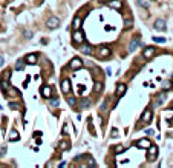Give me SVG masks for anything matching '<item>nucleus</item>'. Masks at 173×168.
<instances>
[{
  "instance_id": "1",
  "label": "nucleus",
  "mask_w": 173,
  "mask_h": 168,
  "mask_svg": "<svg viewBox=\"0 0 173 168\" xmlns=\"http://www.w3.org/2000/svg\"><path fill=\"white\" fill-rule=\"evenodd\" d=\"M110 54H112V49L109 46H100V48H97V56L100 59H107V57H110Z\"/></svg>"
},
{
  "instance_id": "2",
  "label": "nucleus",
  "mask_w": 173,
  "mask_h": 168,
  "mask_svg": "<svg viewBox=\"0 0 173 168\" xmlns=\"http://www.w3.org/2000/svg\"><path fill=\"white\" fill-rule=\"evenodd\" d=\"M58 26H60V19H58V17H49V19L46 20V28L48 29H57L58 28Z\"/></svg>"
},
{
  "instance_id": "3",
  "label": "nucleus",
  "mask_w": 173,
  "mask_h": 168,
  "mask_svg": "<svg viewBox=\"0 0 173 168\" xmlns=\"http://www.w3.org/2000/svg\"><path fill=\"white\" fill-rule=\"evenodd\" d=\"M72 40H74V43H78V45H81V43L84 42V32L81 29H74V34H72Z\"/></svg>"
},
{
  "instance_id": "4",
  "label": "nucleus",
  "mask_w": 173,
  "mask_h": 168,
  "mask_svg": "<svg viewBox=\"0 0 173 168\" xmlns=\"http://www.w3.org/2000/svg\"><path fill=\"white\" fill-rule=\"evenodd\" d=\"M83 65H84V62L81 60V59H78V57H74V59L69 62V68L71 69H80Z\"/></svg>"
},
{
  "instance_id": "5",
  "label": "nucleus",
  "mask_w": 173,
  "mask_h": 168,
  "mask_svg": "<svg viewBox=\"0 0 173 168\" xmlns=\"http://www.w3.org/2000/svg\"><path fill=\"white\" fill-rule=\"evenodd\" d=\"M140 37H141V36H135V37L130 40V43H129V52H133L136 48L141 45V39H140Z\"/></svg>"
},
{
  "instance_id": "6",
  "label": "nucleus",
  "mask_w": 173,
  "mask_h": 168,
  "mask_svg": "<svg viewBox=\"0 0 173 168\" xmlns=\"http://www.w3.org/2000/svg\"><path fill=\"white\" fill-rule=\"evenodd\" d=\"M155 54H156V48H153V46H147V48H144L142 49V57L144 59H152Z\"/></svg>"
},
{
  "instance_id": "7",
  "label": "nucleus",
  "mask_w": 173,
  "mask_h": 168,
  "mask_svg": "<svg viewBox=\"0 0 173 168\" xmlns=\"http://www.w3.org/2000/svg\"><path fill=\"white\" fill-rule=\"evenodd\" d=\"M145 150H147V159L149 161H153V159L158 156V147L156 145H150L149 148H145Z\"/></svg>"
},
{
  "instance_id": "8",
  "label": "nucleus",
  "mask_w": 173,
  "mask_h": 168,
  "mask_svg": "<svg viewBox=\"0 0 173 168\" xmlns=\"http://www.w3.org/2000/svg\"><path fill=\"white\" fill-rule=\"evenodd\" d=\"M127 91V85L126 83H118L116 88H115V96L116 97H123Z\"/></svg>"
},
{
  "instance_id": "9",
  "label": "nucleus",
  "mask_w": 173,
  "mask_h": 168,
  "mask_svg": "<svg viewBox=\"0 0 173 168\" xmlns=\"http://www.w3.org/2000/svg\"><path fill=\"white\" fill-rule=\"evenodd\" d=\"M152 119H153V111L145 110L142 113V116H141V123H149V122H152Z\"/></svg>"
},
{
  "instance_id": "10",
  "label": "nucleus",
  "mask_w": 173,
  "mask_h": 168,
  "mask_svg": "<svg viewBox=\"0 0 173 168\" xmlns=\"http://www.w3.org/2000/svg\"><path fill=\"white\" fill-rule=\"evenodd\" d=\"M80 51H81V54H84V56H92L95 49H94L92 45H83V43H81Z\"/></svg>"
},
{
  "instance_id": "11",
  "label": "nucleus",
  "mask_w": 173,
  "mask_h": 168,
  "mask_svg": "<svg viewBox=\"0 0 173 168\" xmlns=\"http://www.w3.org/2000/svg\"><path fill=\"white\" fill-rule=\"evenodd\" d=\"M153 28L156 29V31H166V28H167L166 20H164V19H156V20H155Z\"/></svg>"
},
{
  "instance_id": "12",
  "label": "nucleus",
  "mask_w": 173,
  "mask_h": 168,
  "mask_svg": "<svg viewBox=\"0 0 173 168\" xmlns=\"http://www.w3.org/2000/svg\"><path fill=\"white\" fill-rule=\"evenodd\" d=\"M60 86H61V91L65 93V94H69L71 93V80H69V79H63Z\"/></svg>"
},
{
  "instance_id": "13",
  "label": "nucleus",
  "mask_w": 173,
  "mask_h": 168,
  "mask_svg": "<svg viewBox=\"0 0 173 168\" xmlns=\"http://www.w3.org/2000/svg\"><path fill=\"white\" fill-rule=\"evenodd\" d=\"M135 145L136 147H138V148H149L150 145H152V142H150V140L149 139H140V140H136V142H135Z\"/></svg>"
},
{
  "instance_id": "14",
  "label": "nucleus",
  "mask_w": 173,
  "mask_h": 168,
  "mask_svg": "<svg viewBox=\"0 0 173 168\" xmlns=\"http://www.w3.org/2000/svg\"><path fill=\"white\" fill-rule=\"evenodd\" d=\"M106 3H107L109 8H115V10H121V6H123L121 0H107Z\"/></svg>"
},
{
  "instance_id": "15",
  "label": "nucleus",
  "mask_w": 173,
  "mask_h": 168,
  "mask_svg": "<svg viewBox=\"0 0 173 168\" xmlns=\"http://www.w3.org/2000/svg\"><path fill=\"white\" fill-rule=\"evenodd\" d=\"M41 94H43V97H46V99H51L52 94H54V91H52L51 86H43L41 88Z\"/></svg>"
},
{
  "instance_id": "16",
  "label": "nucleus",
  "mask_w": 173,
  "mask_h": 168,
  "mask_svg": "<svg viewBox=\"0 0 173 168\" xmlns=\"http://www.w3.org/2000/svg\"><path fill=\"white\" fill-rule=\"evenodd\" d=\"M155 99H156V100H155V103H153V107H159V105L164 102V100H166V93H159L156 97H155Z\"/></svg>"
},
{
  "instance_id": "17",
  "label": "nucleus",
  "mask_w": 173,
  "mask_h": 168,
  "mask_svg": "<svg viewBox=\"0 0 173 168\" xmlns=\"http://www.w3.org/2000/svg\"><path fill=\"white\" fill-rule=\"evenodd\" d=\"M25 66H26V60L25 59H20V60H17L15 62V69H17V71H22V69H25Z\"/></svg>"
},
{
  "instance_id": "18",
  "label": "nucleus",
  "mask_w": 173,
  "mask_h": 168,
  "mask_svg": "<svg viewBox=\"0 0 173 168\" xmlns=\"http://www.w3.org/2000/svg\"><path fill=\"white\" fill-rule=\"evenodd\" d=\"M90 103H92V102H90V99H83V100L78 103V108L80 110H86V108L90 107Z\"/></svg>"
},
{
  "instance_id": "19",
  "label": "nucleus",
  "mask_w": 173,
  "mask_h": 168,
  "mask_svg": "<svg viewBox=\"0 0 173 168\" xmlns=\"http://www.w3.org/2000/svg\"><path fill=\"white\" fill-rule=\"evenodd\" d=\"M81 23H83V20H81V17H75V19H74V22H72V28H74V29H80L81 28Z\"/></svg>"
},
{
  "instance_id": "20",
  "label": "nucleus",
  "mask_w": 173,
  "mask_h": 168,
  "mask_svg": "<svg viewBox=\"0 0 173 168\" xmlns=\"http://www.w3.org/2000/svg\"><path fill=\"white\" fill-rule=\"evenodd\" d=\"M136 3H138V6H141V8H150V5H152V0H136Z\"/></svg>"
},
{
  "instance_id": "21",
  "label": "nucleus",
  "mask_w": 173,
  "mask_h": 168,
  "mask_svg": "<svg viewBox=\"0 0 173 168\" xmlns=\"http://www.w3.org/2000/svg\"><path fill=\"white\" fill-rule=\"evenodd\" d=\"M26 63H37V54H28L25 57Z\"/></svg>"
},
{
  "instance_id": "22",
  "label": "nucleus",
  "mask_w": 173,
  "mask_h": 168,
  "mask_svg": "<svg viewBox=\"0 0 173 168\" xmlns=\"http://www.w3.org/2000/svg\"><path fill=\"white\" fill-rule=\"evenodd\" d=\"M173 88V82L172 80H166V82H162V91H169Z\"/></svg>"
},
{
  "instance_id": "23",
  "label": "nucleus",
  "mask_w": 173,
  "mask_h": 168,
  "mask_svg": "<svg viewBox=\"0 0 173 168\" xmlns=\"http://www.w3.org/2000/svg\"><path fill=\"white\" fill-rule=\"evenodd\" d=\"M103 88H104V85H103L101 82H95V85H94V91H95V93H101V91H103Z\"/></svg>"
},
{
  "instance_id": "24",
  "label": "nucleus",
  "mask_w": 173,
  "mask_h": 168,
  "mask_svg": "<svg viewBox=\"0 0 173 168\" xmlns=\"http://www.w3.org/2000/svg\"><path fill=\"white\" fill-rule=\"evenodd\" d=\"M20 137H19V133L17 131H11V134H9V140L11 142H15V140H19Z\"/></svg>"
},
{
  "instance_id": "25",
  "label": "nucleus",
  "mask_w": 173,
  "mask_h": 168,
  "mask_svg": "<svg viewBox=\"0 0 173 168\" xmlns=\"http://www.w3.org/2000/svg\"><path fill=\"white\" fill-rule=\"evenodd\" d=\"M58 150L60 151H66V150H69V144L63 140V142H60V145H58Z\"/></svg>"
},
{
  "instance_id": "26",
  "label": "nucleus",
  "mask_w": 173,
  "mask_h": 168,
  "mask_svg": "<svg viewBox=\"0 0 173 168\" xmlns=\"http://www.w3.org/2000/svg\"><path fill=\"white\" fill-rule=\"evenodd\" d=\"M68 103L71 105V107H75V105H77V97L75 96H69L68 97Z\"/></svg>"
},
{
  "instance_id": "27",
  "label": "nucleus",
  "mask_w": 173,
  "mask_h": 168,
  "mask_svg": "<svg viewBox=\"0 0 173 168\" xmlns=\"http://www.w3.org/2000/svg\"><path fill=\"white\" fill-rule=\"evenodd\" d=\"M9 86H11V85H9V82H8L6 79H3V80H2V91L5 93L6 90H9Z\"/></svg>"
},
{
  "instance_id": "28",
  "label": "nucleus",
  "mask_w": 173,
  "mask_h": 168,
  "mask_svg": "<svg viewBox=\"0 0 173 168\" xmlns=\"http://www.w3.org/2000/svg\"><path fill=\"white\" fill-rule=\"evenodd\" d=\"M9 108H11V110H20L22 105H20L19 102H9Z\"/></svg>"
},
{
  "instance_id": "29",
  "label": "nucleus",
  "mask_w": 173,
  "mask_h": 168,
  "mask_svg": "<svg viewBox=\"0 0 173 168\" xmlns=\"http://www.w3.org/2000/svg\"><path fill=\"white\" fill-rule=\"evenodd\" d=\"M58 99H57V97H54V99H52V97H51V99H49V105H51V107H58Z\"/></svg>"
},
{
  "instance_id": "30",
  "label": "nucleus",
  "mask_w": 173,
  "mask_h": 168,
  "mask_svg": "<svg viewBox=\"0 0 173 168\" xmlns=\"http://www.w3.org/2000/svg\"><path fill=\"white\" fill-rule=\"evenodd\" d=\"M32 36H34L32 31H29V29H25V31H23V37H25V39H31Z\"/></svg>"
},
{
  "instance_id": "31",
  "label": "nucleus",
  "mask_w": 173,
  "mask_h": 168,
  "mask_svg": "<svg viewBox=\"0 0 173 168\" xmlns=\"http://www.w3.org/2000/svg\"><path fill=\"white\" fill-rule=\"evenodd\" d=\"M124 150H126V148H124L123 145H118V147L115 148V154H121V153H124Z\"/></svg>"
},
{
  "instance_id": "32",
  "label": "nucleus",
  "mask_w": 173,
  "mask_h": 168,
  "mask_svg": "<svg viewBox=\"0 0 173 168\" xmlns=\"http://www.w3.org/2000/svg\"><path fill=\"white\" fill-rule=\"evenodd\" d=\"M5 93H6V94H9V96H19V93H17L15 90H12L11 86H9V90H6Z\"/></svg>"
},
{
  "instance_id": "33",
  "label": "nucleus",
  "mask_w": 173,
  "mask_h": 168,
  "mask_svg": "<svg viewBox=\"0 0 173 168\" xmlns=\"http://www.w3.org/2000/svg\"><path fill=\"white\" fill-rule=\"evenodd\" d=\"M132 19H130V17H129V19H127V17H126V20H124V25H126V28H130V26H132Z\"/></svg>"
},
{
  "instance_id": "34",
  "label": "nucleus",
  "mask_w": 173,
  "mask_h": 168,
  "mask_svg": "<svg viewBox=\"0 0 173 168\" xmlns=\"http://www.w3.org/2000/svg\"><path fill=\"white\" fill-rule=\"evenodd\" d=\"M153 40L156 43H164V42H166V37H153Z\"/></svg>"
},
{
  "instance_id": "35",
  "label": "nucleus",
  "mask_w": 173,
  "mask_h": 168,
  "mask_svg": "<svg viewBox=\"0 0 173 168\" xmlns=\"http://www.w3.org/2000/svg\"><path fill=\"white\" fill-rule=\"evenodd\" d=\"M6 153V148H3V147H0V156H3Z\"/></svg>"
},
{
  "instance_id": "36",
  "label": "nucleus",
  "mask_w": 173,
  "mask_h": 168,
  "mask_svg": "<svg viewBox=\"0 0 173 168\" xmlns=\"http://www.w3.org/2000/svg\"><path fill=\"white\" fill-rule=\"evenodd\" d=\"M9 76H11V73H9V71H6V73H5V77H3V79H6V80H9Z\"/></svg>"
},
{
  "instance_id": "37",
  "label": "nucleus",
  "mask_w": 173,
  "mask_h": 168,
  "mask_svg": "<svg viewBox=\"0 0 173 168\" xmlns=\"http://www.w3.org/2000/svg\"><path fill=\"white\" fill-rule=\"evenodd\" d=\"M3 65H5V59H3L2 56H0V68H2Z\"/></svg>"
},
{
  "instance_id": "38",
  "label": "nucleus",
  "mask_w": 173,
  "mask_h": 168,
  "mask_svg": "<svg viewBox=\"0 0 173 168\" xmlns=\"http://www.w3.org/2000/svg\"><path fill=\"white\" fill-rule=\"evenodd\" d=\"M89 165H92V167H97V164L94 162V159H89Z\"/></svg>"
},
{
  "instance_id": "39",
  "label": "nucleus",
  "mask_w": 173,
  "mask_h": 168,
  "mask_svg": "<svg viewBox=\"0 0 173 168\" xmlns=\"http://www.w3.org/2000/svg\"><path fill=\"white\" fill-rule=\"evenodd\" d=\"M106 107H107V102H104V103L101 105V111H104V110H106Z\"/></svg>"
},
{
  "instance_id": "40",
  "label": "nucleus",
  "mask_w": 173,
  "mask_h": 168,
  "mask_svg": "<svg viewBox=\"0 0 173 168\" xmlns=\"http://www.w3.org/2000/svg\"><path fill=\"white\" fill-rule=\"evenodd\" d=\"M172 110H173V103H172Z\"/></svg>"
},
{
  "instance_id": "41",
  "label": "nucleus",
  "mask_w": 173,
  "mask_h": 168,
  "mask_svg": "<svg viewBox=\"0 0 173 168\" xmlns=\"http://www.w3.org/2000/svg\"><path fill=\"white\" fill-rule=\"evenodd\" d=\"M104 2H107V0H104Z\"/></svg>"
}]
</instances>
